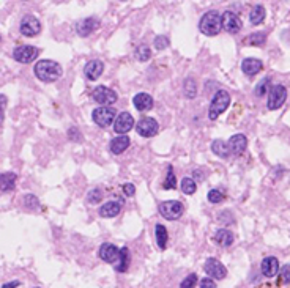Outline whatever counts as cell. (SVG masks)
<instances>
[{
    "label": "cell",
    "instance_id": "cell-14",
    "mask_svg": "<svg viewBox=\"0 0 290 288\" xmlns=\"http://www.w3.org/2000/svg\"><path fill=\"white\" fill-rule=\"evenodd\" d=\"M133 126H134V118L128 112H122L114 122V129L115 132H118V136L126 134V132L133 129Z\"/></svg>",
    "mask_w": 290,
    "mask_h": 288
},
{
    "label": "cell",
    "instance_id": "cell-48",
    "mask_svg": "<svg viewBox=\"0 0 290 288\" xmlns=\"http://www.w3.org/2000/svg\"><path fill=\"white\" fill-rule=\"evenodd\" d=\"M0 41H2V37H0Z\"/></svg>",
    "mask_w": 290,
    "mask_h": 288
},
{
    "label": "cell",
    "instance_id": "cell-33",
    "mask_svg": "<svg viewBox=\"0 0 290 288\" xmlns=\"http://www.w3.org/2000/svg\"><path fill=\"white\" fill-rule=\"evenodd\" d=\"M136 57L137 60L140 62H147L148 59L152 57V51H150V47L145 46V44H140L136 47Z\"/></svg>",
    "mask_w": 290,
    "mask_h": 288
},
{
    "label": "cell",
    "instance_id": "cell-24",
    "mask_svg": "<svg viewBox=\"0 0 290 288\" xmlns=\"http://www.w3.org/2000/svg\"><path fill=\"white\" fill-rule=\"evenodd\" d=\"M215 241L221 246V247H229V246H232V243H233V233L230 230L221 228V230L216 231Z\"/></svg>",
    "mask_w": 290,
    "mask_h": 288
},
{
    "label": "cell",
    "instance_id": "cell-22",
    "mask_svg": "<svg viewBox=\"0 0 290 288\" xmlns=\"http://www.w3.org/2000/svg\"><path fill=\"white\" fill-rule=\"evenodd\" d=\"M18 175L13 172H6L0 175V191L2 192H10L16 186Z\"/></svg>",
    "mask_w": 290,
    "mask_h": 288
},
{
    "label": "cell",
    "instance_id": "cell-44",
    "mask_svg": "<svg viewBox=\"0 0 290 288\" xmlns=\"http://www.w3.org/2000/svg\"><path fill=\"white\" fill-rule=\"evenodd\" d=\"M21 285V282L19 280H13V282H8V284H5L2 288H16V287H19Z\"/></svg>",
    "mask_w": 290,
    "mask_h": 288
},
{
    "label": "cell",
    "instance_id": "cell-31",
    "mask_svg": "<svg viewBox=\"0 0 290 288\" xmlns=\"http://www.w3.org/2000/svg\"><path fill=\"white\" fill-rule=\"evenodd\" d=\"M162 187L166 189V191H171V189L177 187V180H175V173H174V168L169 167L167 168V175H166V180L162 183Z\"/></svg>",
    "mask_w": 290,
    "mask_h": 288
},
{
    "label": "cell",
    "instance_id": "cell-30",
    "mask_svg": "<svg viewBox=\"0 0 290 288\" xmlns=\"http://www.w3.org/2000/svg\"><path fill=\"white\" fill-rule=\"evenodd\" d=\"M180 187H181V191L185 194H188V195H193L197 191V185H196V181L193 178H183Z\"/></svg>",
    "mask_w": 290,
    "mask_h": 288
},
{
    "label": "cell",
    "instance_id": "cell-42",
    "mask_svg": "<svg viewBox=\"0 0 290 288\" xmlns=\"http://www.w3.org/2000/svg\"><path fill=\"white\" fill-rule=\"evenodd\" d=\"M68 137L71 139V140H74V142H79V140L82 139V137H81V132H79V129H77V128H69V131H68Z\"/></svg>",
    "mask_w": 290,
    "mask_h": 288
},
{
    "label": "cell",
    "instance_id": "cell-32",
    "mask_svg": "<svg viewBox=\"0 0 290 288\" xmlns=\"http://www.w3.org/2000/svg\"><path fill=\"white\" fill-rule=\"evenodd\" d=\"M185 95H186V98H189V100H193V98H196V95H197V83L194 82L193 77H188L185 81Z\"/></svg>",
    "mask_w": 290,
    "mask_h": 288
},
{
    "label": "cell",
    "instance_id": "cell-3",
    "mask_svg": "<svg viewBox=\"0 0 290 288\" xmlns=\"http://www.w3.org/2000/svg\"><path fill=\"white\" fill-rule=\"evenodd\" d=\"M230 104V95L225 90H219L216 91V95L213 96L208 109V118L210 120H216V118L223 114V112L229 107Z\"/></svg>",
    "mask_w": 290,
    "mask_h": 288
},
{
    "label": "cell",
    "instance_id": "cell-21",
    "mask_svg": "<svg viewBox=\"0 0 290 288\" xmlns=\"http://www.w3.org/2000/svg\"><path fill=\"white\" fill-rule=\"evenodd\" d=\"M134 107H136L139 112L144 110H150L153 107V98L148 93H137L133 100Z\"/></svg>",
    "mask_w": 290,
    "mask_h": 288
},
{
    "label": "cell",
    "instance_id": "cell-10",
    "mask_svg": "<svg viewBox=\"0 0 290 288\" xmlns=\"http://www.w3.org/2000/svg\"><path fill=\"white\" fill-rule=\"evenodd\" d=\"M136 129L139 132V136H142V137H153V136L158 134L159 124H158L156 120H155V118L147 117V118H140L137 126H136Z\"/></svg>",
    "mask_w": 290,
    "mask_h": 288
},
{
    "label": "cell",
    "instance_id": "cell-37",
    "mask_svg": "<svg viewBox=\"0 0 290 288\" xmlns=\"http://www.w3.org/2000/svg\"><path fill=\"white\" fill-rule=\"evenodd\" d=\"M225 197L223 195L221 191H218V189H211L208 192V202L210 203H221Z\"/></svg>",
    "mask_w": 290,
    "mask_h": 288
},
{
    "label": "cell",
    "instance_id": "cell-36",
    "mask_svg": "<svg viewBox=\"0 0 290 288\" xmlns=\"http://www.w3.org/2000/svg\"><path fill=\"white\" fill-rule=\"evenodd\" d=\"M169 44L171 43H169V38L166 37V35H159V37L155 38V47H156L158 51H164Z\"/></svg>",
    "mask_w": 290,
    "mask_h": 288
},
{
    "label": "cell",
    "instance_id": "cell-40",
    "mask_svg": "<svg viewBox=\"0 0 290 288\" xmlns=\"http://www.w3.org/2000/svg\"><path fill=\"white\" fill-rule=\"evenodd\" d=\"M24 203H25V206H27V208H38V206H40L38 199L35 197V195H32V194H27V195H25Z\"/></svg>",
    "mask_w": 290,
    "mask_h": 288
},
{
    "label": "cell",
    "instance_id": "cell-35",
    "mask_svg": "<svg viewBox=\"0 0 290 288\" xmlns=\"http://www.w3.org/2000/svg\"><path fill=\"white\" fill-rule=\"evenodd\" d=\"M101 199H103V191L100 187H95V189H91V191L89 192V195H87V200L90 202V203H100L101 202Z\"/></svg>",
    "mask_w": 290,
    "mask_h": 288
},
{
    "label": "cell",
    "instance_id": "cell-47",
    "mask_svg": "<svg viewBox=\"0 0 290 288\" xmlns=\"http://www.w3.org/2000/svg\"><path fill=\"white\" fill-rule=\"evenodd\" d=\"M3 110H5V109H2V107H0V124H2V122H3V117H5Z\"/></svg>",
    "mask_w": 290,
    "mask_h": 288
},
{
    "label": "cell",
    "instance_id": "cell-25",
    "mask_svg": "<svg viewBox=\"0 0 290 288\" xmlns=\"http://www.w3.org/2000/svg\"><path fill=\"white\" fill-rule=\"evenodd\" d=\"M155 233H156V244L161 250H164L167 247V241H169V233H167V228L164 226H161L158 224L156 227H155Z\"/></svg>",
    "mask_w": 290,
    "mask_h": 288
},
{
    "label": "cell",
    "instance_id": "cell-13",
    "mask_svg": "<svg viewBox=\"0 0 290 288\" xmlns=\"http://www.w3.org/2000/svg\"><path fill=\"white\" fill-rule=\"evenodd\" d=\"M98 27H100V21L96 18H86V19H81L79 22L76 24V32L79 37H89V35L93 33Z\"/></svg>",
    "mask_w": 290,
    "mask_h": 288
},
{
    "label": "cell",
    "instance_id": "cell-11",
    "mask_svg": "<svg viewBox=\"0 0 290 288\" xmlns=\"http://www.w3.org/2000/svg\"><path fill=\"white\" fill-rule=\"evenodd\" d=\"M40 51L33 46H19L13 52V57L19 63H32L35 59L38 57Z\"/></svg>",
    "mask_w": 290,
    "mask_h": 288
},
{
    "label": "cell",
    "instance_id": "cell-27",
    "mask_svg": "<svg viewBox=\"0 0 290 288\" xmlns=\"http://www.w3.org/2000/svg\"><path fill=\"white\" fill-rule=\"evenodd\" d=\"M211 151L218 154L219 158H229V154H230L229 145L223 142V140H215V142L211 144Z\"/></svg>",
    "mask_w": 290,
    "mask_h": 288
},
{
    "label": "cell",
    "instance_id": "cell-20",
    "mask_svg": "<svg viewBox=\"0 0 290 288\" xmlns=\"http://www.w3.org/2000/svg\"><path fill=\"white\" fill-rule=\"evenodd\" d=\"M262 68H264V63L259 59H245L242 63V69L246 76H256L262 71Z\"/></svg>",
    "mask_w": 290,
    "mask_h": 288
},
{
    "label": "cell",
    "instance_id": "cell-23",
    "mask_svg": "<svg viewBox=\"0 0 290 288\" xmlns=\"http://www.w3.org/2000/svg\"><path fill=\"white\" fill-rule=\"evenodd\" d=\"M122 211V203L118 202H108L100 208V214L103 217H115Z\"/></svg>",
    "mask_w": 290,
    "mask_h": 288
},
{
    "label": "cell",
    "instance_id": "cell-15",
    "mask_svg": "<svg viewBox=\"0 0 290 288\" xmlns=\"http://www.w3.org/2000/svg\"><path fill=\"white\" fill-rule=\"evenodd\" d=\"M229 150L230 154H235V156H240V154H243L246 151V146H247V139L243 134H235L229 139Z\"/></svg>",
    "mask_w": 290,
    "mask_h": 288
},
{
    "label": "cell",
    "instance_id": "cell-7",
    "mask_svg": "<svg viewBox=\"0 0 290 288\" xmlns=\"http://www.w3.org/2000/svg\"><path fill=\"white\" fill-rule=\"evenodd\" d=\"M91 98H93L98 104H101V106H111V104H114L118 100L115 91L104 87V85L96 87L93 90V93H91Z\"/></svg>",
    "mask_w": 290,
    "mask_h": 288
},
{
    "label": "cell",
    "instance_id": "cell-8",
    "mask_svg": "<svg viewBox=\"0 0 290 288\" xmlns=\"http://www.w3.org/2000/svg\"><path fill=\"white\" fill-rule=\"evenodd\" d=\"M19 30L21 33L24 35V37H37V35L41 32V24H40V21L32 16V15H27L22 18V21H21V25H19Z\"/></svg>",
    "mask_w": 290,
    "mask_h": 288
},
{
    "label": "cell",
    "instance_id": "cell-16",
    "mask_svg": "<svg viewBox=\"0 0 290 288\" xmlns=\"http://www.w3.org/2000/svg\"><path fill=\"white\" fill-rule=\"evenodd\" d=\"M120 257V249H117L114 244L104 243L100 247V258L106 263H115Z\"/></svg>",
    "mask_w": 290,
    "mask_h": 288
},
{
    "label": "cell",
    "instance_id": "cell-2",
    "mask_svg": "<svg viewBox=\"0 0 290 288\" xmlns=\"http://www.w3.org/2000/svg\"><path fill=\"white\" fill-rule=\"evenodd\" d=\"M223 29V16L218 11H208L202 16L199 30L207 37H215Z\"/></svg>",
    "mask_w": 290,
    "mask_h": 288
},
{
    "label": "cell",
    "instance_id": "cell-5",
    "mask_svg": "<svg viewBox=\"0 0 290 288\" xmlns=\"http://www.w3.org/2000/svg\"><path fill=\"white\" fill-rule=\"evenodd\" d=\"M91 118H93V122L98 126H101V128H108V126H111L115 122V109L109 107V106L98 107V109L93 110Z\"/></svg>",
    "mask_w": 290,
    "mask_h": 288
},
{
    "label": "cell",
    "instance_id": "cell-49",
    "mask_svg": "<svg viewBox=\"0 0 290 288\" xmlns=\"http://www.w3.org/2000/svg\"><path fill=\"white\" fill-rule=\"evenodd\" d=\"M122 2H125V0H122Z\"/></svg>",
    "mask_w": 290,
    "mask_h": 288
},
{
    "label": "cell",
    "instance_id": "cell-12",
    "mask_svg": "<svg viewBox=\"0 0 290 288\" xmlns=\"http://www.w3.org/2000/svg\"><path fill=\"white\" fill-rule=\"evenodd\" d=\"M242 19H240L233 11H225L223 15V29L229 33H238L242 30Z\"/></svg>",
    "mask_w": 290,
    "mask_h": 288
},
{
    "label": "cell",
    "instance_id": "cell-45",
    "mask_svg": "<svg viewBox=\"0 0 290 288\" xmlns=\"http://www.w3.org/2000/svg\"><path fill=\"white\" fill-rule=\"evenodd\" d=\"M6 103H8V100H6V96H5V95H0V107L5 109V107H6Z\"/></svg>",
    "mask_w": 290,
    "mask_h": 288
},
{
    "label": "cell",
    "instance_id": "cell-43",
    "mask_svg": "<svg viewBox=\"0 0 290 288\" xmlns=\"http://www.w3.org/2000/svg\"><path fill=\"white\" fill-rule=\"evenodd\" d=\"M123 192L125 195H128V197H133L134 192H136V187H134V185H131V183H126V185H123Z\"/></svg>",
    "mask_w": 290,
    "mask_h": 288
},
{
    "label": "cell",
    "instance_id": "cell-29",
    "mask_svg": "<svg viewBox=\"0 0 290 288\" xmlns=\"http://www.w3.org/2000/svg\"><path fill=\"white\" fill-rule=\"evenodd\" d=\"M265 40H267V35L264 32H256V33L249 35L247 38H245L243 43L246 46H262L265 43Z\"/></svg>",
    "mask_w": 290,
    "mask_h": 288
},
{
    "label": "cell",
    "instance_id": "cell-41",
    "mask_svg": "<svg viewBox=\"0 0 290 288\" xmlns=\"http://www.w3.org/2000/svg\"><path fill=\"white\" fill-rule=\"evenodd\" d=\"M201 288H216V284H215V279L211 277H205L201 280Z\"/></svg>",
    "mask_w": 290,
    "mask_h": 288
},
{
    "label": "cell",
    "instance_id": "cell-39",
    "mask_svg": "<svg viewBox=\"0 0 290 288\" xmlns=\"http://www.w3.org/2000/svg\"><path fill=\"white\" fill-rule=\"evenodd\" d=\"M196 285H197V276L196 274H189V276L181 282L180 288H196Z\"/></svg>",
    "mask_w": 290,
    "mask_h": 288
},
{
    "label": "cell",
    "instance_id": "cell-1",
    "mask_svg": "<svg viewBox=\"0 0 290 288\" xmlns=\"http://www.w3.org/2000/svg\"><path fill=\"white\" fill-rule=\"evenodd\" d=\"M35 76L43 82H54L62 76V66L54 60H40L33 68Z\"/></svg>",
    "mask_w": 290,
    "mask_h": 288
},
{
    "label": "cell",
    "instance_id": "cell-4",
    "mask_svg": "<svg viewBox=\"0 0 290 288\" xmlns=\"http://www.w3.org/2000/svg\"><path fill=\"white\" fill-rule=\"evenodd\" d=\"M159 213L162 217H166L169 221L180 219L183 214V203L178 200H167L159 203Z\"/></svg>",
    "mask_w": 290,
    "mask_h": 288
},
{
    "label": "cell",
    "instance_id": "cell-28",
    "mask_svg": "<svg viewBox=\"0 0 290 288\" xmlns=\"http://www.w3.org/2000/svg\"><path fill=\"white\" fill-rule=\"evenodd\" d=\"M118 260H120V265L115 268V271H118V272H126V271H128V268H130V262H131V258H130V250L126 249V247H123L122 250H120V257H118Z\"/></svg>",
    "mask_w": 290,
    "mask_h": 288
},
{
    "label": "cell",
    "instance_id": "cell-19",
    "mask_svg": "<svg viewBox=\"0 0 290 288\" xmlns=\"http://www.w3.org/2000/svg\"><path fill=\"white\" fill-rule=\"evenodd\" d=\"M279 272V262L276 257H267L262 262V274L265 277H274Z\"/></svg>",
    "mask_w": 290,
    "mask_h": 288
},
{
    "label": "cell",
    "instance_id": "cell-38",
    "mask_svg": "<svg viewBox=\"0 0 290 288\" xmlns=\"http://www.w3.org/2000/svg\"><path fill=\"white\" fill-rule=\"evenodd\" d=\"M268 87H270V79H268V77H265V79L262 81V82L259 83V85L256 87V95H257V96H264V95H267Z\"/></svg>",
    "mask_w": 290,
    "mask_h": 288
},
{
    "label": "cell",
    "instance_id": "cell-9",
    "mask_svg": "<svg viewBox=\"0 0 290 288\" xmlns=\"http://www.w3.org/2000/svg\"><path fill=\"white\" fill-rule=\"evenodd\" d=\"M203 269L211 279H216V280H223L225 276H227V269H225V266L216 258H208L203 265Z\"/></svg>",
    "mask_w": 290,
    "mask_h": 288
},
{
    "label": "cell",
    "instance_id": "cell-18",
    "mask_svg": "<svg viewBox=\"0 0 290 288\" xmlns=\"http://www.w3.org/2000/svg\"><path fill=\"white\" fill-rule=\"evenodd\" d=\"M130 145H131L130 137H128V136H125V134H122V136H117L115 139H112V140H111L109 148H111V151L114 153V154H122L123 151L128 150V146H130Z\"/></svg>",
    "mask_w": 290,
    "mask_h": 288
},
{
    "label": "cell",
    "instance_id": "cell-6",
    "mask_svg": "<svg viewBox=\"0 0 290 288\" xmlns=\"http://www.w3.org/2000/svg\"><path fill=\"white\" fill-rule=\"evenodd\" d=\"M287 100V90L284 85H274L268 91V109L276 110L279 109Z\"/></svg>",
    "mask_w": 290,
    "mask_h": 288
},
{
    "label": "cell",
    "instance_id": "cell-46",
    "mask_svg": "<svg viewBox=\"0 0 290 288\" xmlns=\"http://www.w3.org/2000/svg\"><path fill=\"white\" fill-rule=\"evenodd\" d=\"M194 178H197V181H199V180H202V178H203V175H202L199 170H194Z\"/></svg>",
    "mask_w": 290,
    "mask_h": 288
},
{
    "label": "cell",
    "instance_id": "cell-34",
    "mask_svg": "<svg viewBox=\"0 0 290 288\" xmlns=\"http://www.w3.org/2000/svg\"><path fill=\"white\" fill-rule=\"evenodd\" d=\"M287 284H290V265L282 266L278 279V285H287Z\"/></svg>",
    "mask_w": 290,
    "mask_h": 288
},
{
    "label": "cell",
    "instance_id": "cell-26",
    "mask_svg": "<svg viewBox=\"0 0 290 288\" xmlns=\"http://www.w3.org/2000/svg\"><path fill=\"white\" fill-rule=\"evenodd\" d=\"M265 8L262 5H256L254 8L251 10V15H249V19H251V24L252 25H260L262 22H264V19H265Z\"/></svg>",
    "mask_w": 290,
    "mask_h": 288
},
{
    "label": "cell",
    "instance_id": "cell-17",
    "mask_svg": "<svg viewBox=\"0 0 290 288\" xmlns=\"http://www.w3.org/2000/svg\"><path fill=\"white\" fill-rule=\"evenodd\" d=\"M104 71V63L101 60H90L86 68H84V74L89 81H96Z\"/></svg>",
    "mask_w": 290,
    "mask_h": 288
}]
</instances>
